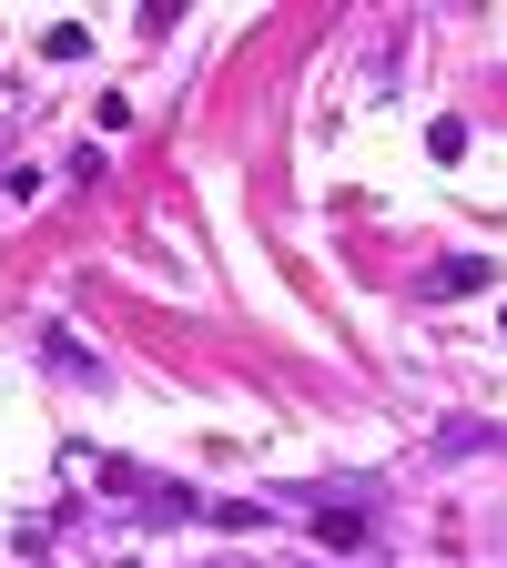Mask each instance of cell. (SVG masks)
I'll use <instances>...</instances> for the list:
<instances>
[{"label":"cell","instance_id":"6","mask_svg":"<svg viewBox=\"0 0 507 568\" xmlns=\"http://www.w3.org/2000/svg\"><path fill=\"white\" fill-rule=\"evenodd\" d=\"M497 325H507V315H497Z\"/></svg>","mask_w":507,"mask_h":568},{"label":"cell","instance_id":"4","mask_svg":"<svg viewBox=\"0 0 507 568\" xmlns=\"http://www.w3.org/2000/svg\"><path fill=\"white\" fill-rule=\"evenodd\" d=\"M315 538H325V548H366V518H355V508H325Z\"/></svg>","mask_w":507,"mask_h":568},{"label":"cell","instance_id":"2","mask_svg":"<svg viewBox=\"0 0 507 568\" xmlns=\"http://www.w3.org/2000/svg\"><path fill=\"white\" fill-rule=\"evenodd\" d=\"M41 355H51V366H61V376H71V386H102V366H92V355H82V345H71V335H61V325H51V335H41Z\"/></svg>","mask_w":507,"mask_h":568},{"label":"cell","instance_id":"5","mask_svg":"<svg viewBox=\"0 0 507 568\" xmlns=\"http://www.w3.org/2000/svg\"><path fill=\"white\" fill-rule=\"evenodd\" d=\"M426 153L457 163V153H467V122H457V112H437V122H426Z\"/></svg>","mask_w":507,"mask_h":568},{"label":"cell","instance_id":"3","mask_svg":"<svg viewBox=\"0 0 507 568\" xmlns=\"http://www.w3.org/2000/svg\"><path fill=\"white\" fill-rule=\"evenodd\" d=\"M82 51H92L82 21H51V31H41V61H82Z\"/></svg>","mask_w":507,"mask_h":568},{"label":"cell","instance_id":"1","mask_svg":"<svg viewBox=\"0 0 507 568\" xmlns=\"http://www.w3.org/2000/svg\"><path fill=\"white\" fill-rule=\"evenodd\" d=\"M477 284H497V264L487 254H447L437 274H426V305H457V295H477Z\"/></svg>","mask_w":507,"mask_h":568}]
</instances>
